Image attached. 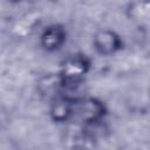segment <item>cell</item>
I'll use <instances>...</instances> for the list:
<instances>
[{
    "label": "cell",
    "instance_id": "obj_6",
    "mask_svg": "<svg viewBox=\"0 0 150 150\" xmlns=\"http://www.w3.org/2000/svg\"><path fill=\"white\" fill-rule=\"evenodd\" d=\"M36 89L39 95L50 101L52 98L59 95L66 94L64 91L67 90V87L62 81L61 76L59 75V73L54 71L42 75L36 82Z\"/></svg>",
    "mask_w": 150,
    "mask_h": 150
},
{
    "label": "cell",
    "instance_id": "obj_5",
    "mask_svg": "<svg viewBox=\"0 0 150 150\" xmlns=\"http://www.w3.org/2000/svg\"><path fill=\"white\" fill-rule=\"evenodd\" d=\"M73 98L74 96L68 94L59 95L48 101V117L59 125L70 124L73 112Z\"/></svg>",
    "mask_w": 150,
    "mask_h": 150
},
{
    "label": "cell",
    "instance_id": "obj_1",
    "mask_svg": "<svg viewBox=\"0 0 150 150\" xmlns=\"http://www.w3.org/2000/svg\"><path fill=\"white\" fill-rule=\"evenodd\" d=\"M108 116V107L95 96H74L73 112L70 124H77L81 128L102 125Z\"/></svg>",
    "mask_w": 150,
    "mask_h": 150
},
{
    "label": "cell",
    "instance_id": "obj_2",
    "mask_svg": "<svg viewBox=\"0 0 150 150\" xmlns=\"http://www.w3.org/2000/svg\"><path fill=\"white\" fill-rule=\"evenodd\" d=\"M93 69V59L83 52L67 55L59 64L57 73L64 82L67 89L84 81Z\"/></svg>",
    "mask_w": 150,
    "mask_h": 150
},
{
    "label": "cell",
    "instance_id": "obj_7",
    "mask_svg": "<svg viewBox=\"0 0 150 150\" xmlns=\"http://www.w3.org/2000/svg\"><path fill=\"white\" fill-rule=\"evenodd\" d=\"M127 15L130 21L137 25H145L149 19V0H135L127 7Z\"/></svg>",
    "mask_w": 150,
    "mask_h": 150
},
{
    "label": "cell",
    "instance_id": "obj_4",
    "mask_svg": "<svg viewBox=\"0 0 150 150\" xmlns=\"http://www.w3.org/2000/svg\"><path fill=\"white\" fill-rule=\"evenodd\" d=\"M68 29L61 22H52L45 26L38 38L40 48L48 54L60 52L68 41Z\"/></svg>",
    "mask_w": 150,
    "mask_h": 150
},
{
    "label": "cell",
    "instance_id": "obj_8",
    "mask_svg": "<svg viewBox=\"0 0 150 150\" xmlns=\"http://www.w3.org/2000/svg\"><path fill=\"white\" fill-rule=\"evenodd\" d=\"M6 1H8L9 4H20V2H23L25 0H6Z\"/></svg>",
    "mask_w": 150,
    "mask_h": 150
},
{
    "label": "cell",
    "instance_id": "obj_3",
    "mask_svg": "<svg viewBox=\"0 0 150 150\" xmlns=\"http://www.w3.org/2000/svg\"><path fill=\"white\" fill-rule=\"evenodd\" d=\"M91 47L96 55L101 57H111L121 53L125 42L123 36L112 28H100L91 38Z\"/></svg>",
    "mask_w": 150,
    "mask_h": 150
}]
</instances>
